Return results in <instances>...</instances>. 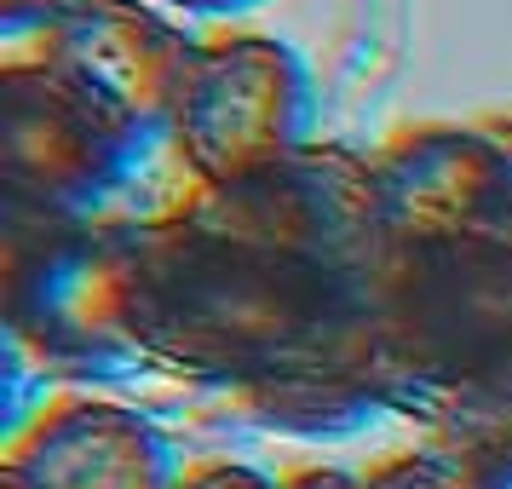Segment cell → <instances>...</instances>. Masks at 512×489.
I'll return each mask as SVG.
<instances>
[{
    "instance_id": "1",
    "label": "cell",
    "mask_w": 512,
    "mask_h": 489,
    "mask_svg": "<svg viewBox=\"0 0 512 489\" xmlns=\"http://www.w3.org/2000/svg\"><path fill=\"white\" fill-rule=\"evenodd\" d=\"M311 81L277 35H208L190 47L167 133L202 190H236L305 150Z\"/></svg>"
},
{
    "instance_id": "2",
    "label": "cell",
    "mask_w": 512,
    "mask_h": 489,
    "mask_svg": "<svg viewBox=\"0 0 512 489\" xmlns=\"http://www.w3.org/2000/svg\"><path fill=\"white\" fill-rule=\"evenodd\" d=\"M156 127H127L47 64H0V173L12 208L93 225Z\"/></svg>"
},
{
    "instance_id": "3",
    "label": "cell",
    "mask_w": 512,
    "mask_h": 489,
    "mask_svg": "<svg viewBox=\"0 0 512 489\" xmlns=\"http://www.w3.org/2000/svg\"><path fill=\"white\" fill-rule=\"evenodd\" d=\"M6 242V317L52 357H110L139 346V236L35 213Z\"/></svg>"
},
{
    "instance_id": "4",
    "label": "cell",
    "mask_w": 512,
    "mask_h": 489,
    "mask_svg": "<svg viewBox=\"0 0 512 489\" xmlns=\"http://www.w3.org/2000/svg\"><path fill=\"white\" fill-rule=\"evenodd\" d=\"M397 357L415 386H443L512 357V231L409 254Z\"/></svg>"
},
{
    "instance_id": "5",
    "label": "cell",
    "mask_w": 512,
    "mask_h": 489,
    "mask_svg": "<svg viewBox=\"0 0 512 489\" xmlns=\"http://www.w3.org/2000/svg\"><path fill=\"white\" fill-rule=\"evenodd\" d=\"M29 29L41 35V52L29 64L58 70L127 127H167L196 41H185L144 0H70L64 12ZM6 35H24V29H6Z\"/></svg>"
},
{
    "instance_id": "6",
    "label": "cell",
    "mask_w": 512,
    "mask_h": 489,
    "mask_svg": "<svg viewBox=\"0 0 512 489\" xmlns=\"http://www.w3.org/2000/svg\"><path fill=\"white\" fill-rule=\"evenodd\" d=\"M369 162L380 213L409 254L512 231L507 162L489 127H420Z\"/></svg>"
},
{
    "instance_id": "7",
    "label": "cell",
    "mask_w": 512,
    "mask_h": 489,
    "mask_svg": "<svg viewBox=\"0 0 512 489\" xmlns=\"http://www.w3.org/2000/svg\"><path fill=\"white\" fill-rule=\"evenodd\" d=\"M6 489H173V449L133 409L70 403L12 449Z\"/></svg>"
},
{
    "instance_id": "8",
    "label": "cell",
    "mask_w": 512,
    "mask_h": 489,
    "mask_svg": "<svg viewBox=\"0 0 512 489\" xmlns=\"http://www.w3.org/2000/svg\"><path fill=\"white\" fill-rule=\"evenodd\" d=\"M426 392H432V426L466 461L512 455V357H495L484 369L426 386Z\"/></svg>"
},
{
    "instance_id": "9",
    "label": "cell",
    "mask_w": 512,
    "mask_h": 489,
    "mask_svg": "<svg viewBox=\"0 0 512 489\" xmlns=\"http://www.w3.org/2000/svg\"><path fill=\"white\" fill-rule=\"evenodd\" d=\"M363 489H466V478H455V472H443V466H432V461L403 455V461L380 466Z\"/></svg>"
},
{
    "instance_id": "10",
    "label": "cell",
    "mask_w": 512,
    "mask_h": 489,
    "mask_svg": "<svg viewBox=\"0 0 512 489\" xmlns=\"http://www.w3.org/2000/svg\"><path fill=\"white\" fill-rule=\"evenodd\" d=\"M173 489H282V484L259 478V472H248V466H202V472L179 478Z\"/></svg>"
},
{
    "instance_id": "11",
    "label": "cell",
    "mask_w": 512,
    "mask_h": 489,
    "mask_svg": "<svg viewBox=\"0 0 512 489\" xmlns=\"http://www.w3.org/2000/svg\"><path fill=\"white\" fill-rule=\"evenodd\" d=\"M70 0H0V29H29L47 24L52 12H64Z\"/></svg>"
},
{
    "instance_id": "12",
    "label": "cell",
    "mask_w": 512,
    "mask_h": 489,
    "mask_svg": "<svg viewBox=\"0 0 512 489\" xmlns=\"http://www.w3.org/2000/svg\"><path fill=\"white\" fill-rule=\"evenodd\" d=\"M466 489H512V455L472 461V466H466Z\"/></svg>"
},
{
    "instance_id": "13",
    "label": "cell",
    "mask_w": 512,
    "mask_h": 489,
    "mask_svg": "<svg viewBox=\"0 0 512 489\" xmlns=\"http://www.w3.org/2000/svg\"><path fill=\"white\" fill-rule=\"evenodd\" d=\"M282 489H363V484L346 478V472H300V478H288Z\"/></svg>"
},
{
    "instance_id": "14",
    "label": "cell",
    "mask_w": 512,
    "mask_h": 489,
    "mask_svg": "<svg viewBox=\"0 0 512 489\" xmlns=\"http://www.w3.org/2000/svg\"><path fill=\"white\" fill-rule=\"evenodd\" d=\"M167 6H179V12H242L254 0H167Z\"/></svg>"
},
{
    "instance_id": "15",
    "label": "cell",
    "mask_w": 512,
    "mask_h": 489,
    "mask_svg": "<svg viewBox=\"0 0 512 489\" xmlns=\"http://www.w3.org/2000/svg\"><path fill=\"white\" fill-rule=\"evenodd\" d=\"M489 133H495V144H501V162H507V196H512V121L489 127Z\"/></svg>"
}]
</instances>
